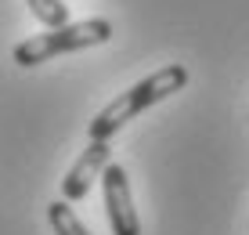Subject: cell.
Segmentation results:
<instances>
[{"mask_svg":"<svg viewBox=\"0 0 249 235\" xmlns=\"http://www.w3.org/2000/svg\"><path fill=\"white\" fill-rule=\"evenodd\" d=\"M184 87H188V69H184L181 62L162 65L159 73H152V76H144V80H137L130 91H123L119 98H112L105 109L98 112V116L90 119V127H87L90 141H108V137H112L116 130H123L134 116H141L144 109L159 105L162 98H170V94L184 91Z\"/></svg>","mask_w":249,"mask_h":235,"instance_id":"6da1fadb","label":"cell"},{"mask_svg":"<svg viewBox=\"0 0 249 235\" xmlns=\"http://www.w3.org/2000/svg\"><path fill=\"white\" fill-rule=\"evenodd\" d=\"M112 37V22L105 19H83V22H65L58 29H47V33H36V37L15 43L11 58L18 62L22 69H33L40 62H51L58 55H72V51H83V47H98Z\"/></svg>","mask_w":249,"mask_h":235,"instance_id":"7a4b0ae2","label":"cell"},{"mask_svg":"<svg viewBox=\"0 0 249 235\" xmlns=\"http://www.w3.org/2000/svg\"><path fill=\"white\" fill-rule=\"evenodd\" d=\"M101 188H105V210L112 235H141V221H137L134 196H130V177L119 163H108L101 170Z\"/></svg>","mask_w":249,"mask_h":235,"instance_id":"3957f363","label":"cell"},{"mask_svg":"<svg viewBox=\"0 0 249 235\" xmlns=\"http://www.w3.org/2000/svg\"><path fill=\"white\" fill-rule=\"evenodd\" d=\"M108 156H112L108 141H90L87 149H83V156L69 167V174L62 177V199H65V203H80V199L90 192V185L101 177V170L108 167Z\"/></svg>","mask_w":249,"mask_h":235,"instance_id":"277c9868","label":"cell"},{"mask_svg":"<svg viewBox=\"0 0 249 235\" xmlns=\"http://www.w3.org/2000/svg\"><path fill=\"white\" fill-rule=\"evenodd\" d=\"M47 221H51V228H54V235H90L87 224L76 217V210L65 199H58V203L47 206Z\"/></svg>","mask_w":249,"mask_h":235,"instance_id":"5b68a950","label":"cell"},{"mask_svg":"<svg viewBox=\"0 0 249 235\" xmlns=\"http://www.w3.org/2000/svg\"><path fill=\"white\" fill-rule=\"evenodd\" d=\"M25 4H29V11L36 15L47 29H58V25L69 22V4L65 0H25Z\"/></svg>","mask_w":249,"mask_h":235,"instance_id":"8992f818","label":"cell"}]
</instances>
